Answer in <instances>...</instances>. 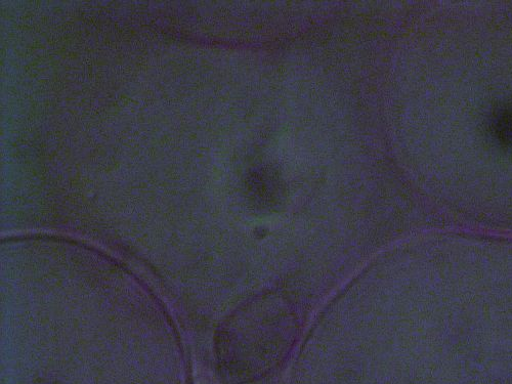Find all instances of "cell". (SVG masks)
<instances>
[{
	"label": "cell",
	"mask_w": 512,
	"mask_h": 384,
	"mask_svg": "<svg viewBox=\"0 0 512 384\" xmlns=\"http://www.w3.org/2000/svg\"><path fill=\"white\" fill-rule=\"evenodd\" d=\"M487 124L491 138L499 146L512 150V103L494 107Z\"/></svg>",
	"instance_id": "7a4b0ae2"
},
{
	"label": "cell",
	"mask_w": 512,
	"mask_h": 384,
	"mask_svg": "<svg viewBox=\"0 0 512 384\" xmlns=\"http://www.w3.org/2000/svg\"><path fill=\"white\" fill-rule=\"evenodd\" d=\"M298 328L289 298L265 292L243 304L222 325L217 335L220 359L237 378L260 377L289 353Z\"/></svg>",
	"instance_id": "6da1fadb"
}]
</instances>
